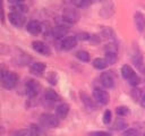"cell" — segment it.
<instances>
[{"mask_svg":"<svg viewBox=\"0 0 145 136\" xmlns=\"http://www.w3.org/2000/svg\"><path fill=\"white\" fill-rule=\"evenodd\" d=\"M140 105L143 107V108H145V94H143V96H142V99H140Z\"/></svg>","mask_w":145,"mask_h":136,"instance_id":"35","label":"cell"},{"mask_svg":"<svg viewBox=\"0 0 145 136\" xmlns=\"http://www.w3.org/2000/svg\"><path fill=\"white\" fill-rule=\"evenodd\" d=\"M11 10L12 11H17V12H20V14H24L26 11V7L24 5H16V6H12L11 7Z\"/></svg>","mask_w":145,"mask_h":136,"instance_id":"29","label":"cell"},{"mask_svg":"<svg viewBox=\"0 0 145 136\" xmlns=\"http://www.w3.org/2000/svg\"><path fill=\"white\" fill-rule=\"evenodd\" d=\"M26 31L32 35H39L42 31V26L37 20H29L26 24Z\"/></svg>","mask_w":145,"mask_h":136,"instance_id":"12","label":"cell"},{"mask_svg":"<svg viewBox=\"0 0 145 136\" xmlns=\"http://www.w3.org/2000/svg\"><path fill=\"white\" fill-rule=\"evenodd\" d=\"M77 45V37L76 36H67L61 41V49L69 51Z\"/></svg>","mask_w":145,"mask_h":136,"instance_id":"11","label":"cell"},{"mask_svg":"<svg viewBox=\"0 0 145 136\" xmlns=\"http://www.w3.org/2000/svg\"><path fill=\"white\" fill-rule=\"evenodd\" d=\"M92 65H93V67H94L95 69H97V70H102V69H104V68H106V67L109 66V63L106 62V60H105L104 58H95V59L93 60Z\"/></svg>","mask_w":145,"mask_h":136,"instance_id":"18","label":"cell"},{"mask_svg":"<svg viewBox=\"0 0 145 136\" xmlns=\"http://www.w3.org/2000/svg\"><path fill=\"white\" fill-rule=\"evenodd\" d=\"M134 20H135V25L138 32H144L145 31V16L142 12L136 11L134 15Z\"/></svg>","mask_w":145,"mask_h":136,"instance_id":"13","label":"cell"},{"mask_svg":"<svg viewBox=\"0 0 145 136\" xmlns=\"http://www.w3.org/2000/svg\"><path fill=\"white\" fill-rule=\"evenodd\" d=\"M32 48L34 51H36L37 53L42 54V56H50L51 54V49L49 48V45L42 41H34L32 43Z\"/></svg>","mask_w":145,"mask_h":136,"instance_id":"8","label":"cell"},{"mask_svg":"<svg viewBox=\"0 0 145 136\" xmlns=\"http://www.w3.org/2000/svg\"><path fill=\"white\" fill-rule=\"evenodd\" d=\"M9 3H11L12 6H16V5H20V3H23V1L24 0H7Z\"/></svg>","mask_w":145,"mask_h":136,"instance_id":"34","label":"cell"},{"mask_svg":"<svg viewBox=\"0 0 145 136\" xmlns=\"http://www.w3.org/2000/svg\"><path fill=\"white\" fill-rule=\"evenodd\" d=\"M44 99L48 101V102H56L59 100V95L58 93L52 90V88H46L44 91Z\"/></svg>","mask_w":145,"mask_h":136,"instance_id":"17","label":"cell"},{"mask_svg":"<svg viewBox=\"0 0 145 136\" xmlns=\"http://www.w3.org/2000/svg\"><path fill=\"white\" fill-rule=\"evenodd\" d=\"M48 80H49L50 84L56 85V84H57V76H56V74H54V73H51V74L49 75V77H48Z\"/></svg>","mask_w":145,"mask_h":136,"instance_id":"31","label":"cell"},{"mask_svg":"<svg viewBox=\"0 0 145 136\" xmlns=\"http://www.w3.org/2000/svg\"><path fill=\"white\" fill-rule=\"evenodd\" d=\"M131 96H133V99H134L135 101H140V99H142V96H143L142 91L138 90V88L131 90Z\"/></svg>","mask_w":145,"mask_h":136,"instance_id":"26","label":"cell"},{"mask_svg":"<svg viewBox=\"0 0 145 136\" xmlns=\"http://www.w3.org/2000/svg\"><path fill=\"white\" fill-rule=\"evenodd\" d=\"M8 18H9V22L15 26V27H22L25 23V16L24 14H20V12H17V11H10L8 14Z\"/></svg>","mask_w":145,"mask_h":136,"instance_id":"7","label":"cell"},{"mask_svg":"<svg viewBox=\"0 0 145 136\" xmlns=\"http://www.w3.org/2000/svg\"><path fill=\"white\" fill-rule=\"evenodd\" d=\"M29 131H31V134H32L33 136H40V134H41L40 128H39L37 126H35V125H31Z\"/></svg>","mask_w":145,"mask_h":136,"instance_id":"30","label":"cell"},{"mask_svg":"<svg viewBox=\"0 0 145 136\" xmlns=\"http://www.w3.org/2000/svg\"><path fill=\"white\" fill-rule=\"evenodd\" d=\"M122 136H139V134H138V130H136L134 128H128V129L123 130Z\"/></svg>","mask_w":145,"mask_h":136,"instance_id":"27","label":"cell"},{"mask_svg":"<svg viewBox=\"0 0 145 136\" xmlns=\"http://www.w3.org/2000/svg\"><path fill=\"white\" fill-rule=\"evenodd\" d=\"M116 113L120 117H123V116H127L129 113V108L128 107H125V105H120V107H117L116 108Z\"/></svg>","mask_w":145,"mask_h":136,"instance_id":"22","label":"cell"},{"mask_svg":"<svg viewBox=\"0 0 145 136\" xmlns=\"http://www.w3.org/2000/svg\"><path fill=\"white\" fill-rule=\"evenodd\" d=\"M102 34L106 37V39H109V37H113V32H112V29H110V28H105V29H103V32H102Z\"/></svg>","mask_w":145,"mask_h":136,"instance_id":"32","label":"cell"},{"mask_svg":"<svg viewBox=\"0 0 145 136\" xmlns=\"http://www.w3.org/2000/svg\"><path fill=\"white\" fill-rule=\"evenodd\" d=\"M80 96H82L83 102L85 103V105H86L88 109H93V110H94V109L96 108V104H95V103L89 99V96H88V95H86V94H84V93H83V94H80Z\"/></svg>","mask_w":145,"mask_h":136,"instance_id":"20","label":"cell"},{"mask_svg":"<svg viewBox=\"0 0 145 136\" xmlns=\"http://www.w3.org/2000/svg\"><path fill=\"white\" fill-rule=\"evenodd\" d=\"M40 91V84L34 79H27L25 83V92L26 95L29 97H34L39 94Z\"/></svg>","mask_w":145,"mask_h":136,"instance_id":"5","label":"cell"},{"mask_svg":"<svg viewBox=\"0 0 145 136\" xmlns=\"http://www.w3.org/2000/svg\"><path fill=\"white\" fill-rule=\"evenodd\" d=\"M121 76L131 85V86H137L140 83V77L137 75V73L131 68L129 65H123L121 67Z\"/></svg>","mask_w":145,"mask_h":136,"instance_id":"1","label":"cell"},{"mask_svg":"<svg viewBox=\"0 0 145 136\" xmlns=\"http://www.w3.org/2000/svg\"><path fill=\"white\" fill-rule=\"evenodd\" d=\"M70 3L78 7V8H83V7H86V6L89 5L86 0H70Z\"/></svg>","mask_w":145,"mask_h":136,"instance_id":"25","label":"cell"},{"mask_svg":"<svg viewBox=\"0 0 145 136\" xmlns=\"http://www.w3.org/2000/svg\"><path fill=\"white\" fill-rule=\"evenodd\" d=\"M143 74H144V77H145V69H143Z\"/></svg>","mask_w":145,"mask_h":136,"instance_id":"38","label":"cell"},{"mask_svg":"<svg viewBox=\"0 0 145 136\" xmlns=\"http://www.w3.org/2000/svg\"><path fill=\"white\" fill-rule=\"evenodd\" d=\"M76 58L83 62H88L89 61V53L85 50H79L76 52Z\"/></svg>","mask_w":145,"mask_h":136,"instance_id":"19","label":"cell"},{"mask_svg":"<svg viewBox=\"0 0 145 136\" xmlns=\"http://www.w3.org/2000/svg\"><path fill=\"white\" fill-rule=\"evenodd\" d=\"M86 1H87V2H88V3L91 5V3H95V2H100V1H102V0H86Z\"/></svg>","mask_w":145,"mask_h":136,"instance_id":"36","label":"cell"},{"mask_svg":"<svg viewBox=\"0 0 145 136\" xmlns=\"http://www.w3.org/2000/svg\"><path fill=\"white\" fill-rule=\"evenodd\" d=\"M102 9L100 11L101 16H103L104 18L110 17L113 12H114V6L112 3L111 0H102Z\"/></svg>","mask_w":145,"mask_h":136,"instance_id":"9","label":"cell"},{"mask_svg":"<svg viewBox=\"0 0 145 136\" xmlns=\"http://www.w3.org/2000/svg\"><path fill=\"white\" fill-rule=\"evenodd\" d=\"M45 70V63L43 62H40V61H36V62H33L29 67V71L34 75H41L43 71Z\"/></svg>","mask_w":145,"mask_h":136,"instance_id":"16","label":"cell"},{"mask_svg":"<svg viewBox=\"0 0 145 136\" xmlns=\"http://www.w3.org/2000/svg\"><path fill=\"white\" fill-rule=\"evenodd\" d=\"M18 82V76L14 71L9 70H2L1 71V84L5 88L11 90L17 85Z\"/></svg>","mask_w":145,"mask_h":136,"instance_id":"2","label":"cell"},{"mask_svg":"<svg viewBox=\"0 0 145 136\" xmlns=\"http://www.w3.org/2000/svg\"><path fill=\"white\" fill-rule=\"evenodd\" d=\"M126 126H127V125H126V122H125L122 119L118 118V119L114 121V124H113V129H116V130H120V129L125 128Z\"/></svg>","mask_w":145,"mask_h":136,"instance_id":"24","label":"cell"},{"mask_svg":"<svg viewBox=\"0 0 145 136\" xmlns=\"http://www.w3.org/2000/svg\"><path fill=\"white\" fill-rule=\"evenodd\" d=\"M40 119H41V122H42L44 126L49 127V128H56V127H58L59 124H60V121H59L60 119H59L57 116L51 114V113H43Z\"/></svg>","mask_w":145,"mask_h":136,"instance_id":"3","label":"cell"},{"mask_svg":"<svg viewBox=\"0 0 145 136\" xmlns=\"http://www.w3.org/2000/svg\"><path fill=\"white\" fill-rule=\"evenodd\" d=\"M139 136H145V133H143V134H140Z\"/></svg>","mask_w":145,"mask_h":136,"instance_id":"37","label":"cell"},{"mask_svg":"<svg viewBox=\"0 0 145 136\" xmlns=\"http://www.w3.org/2000/svg\"><path fill=\"white\" fill-rule=\"evenodd\" d=\"M69 113V105L67 103H60L56 108V114L59 119H65Z\"/></svg>","mask_w":145,"mask_h":136,"instance_id":"14","label":"cell"},{"mask_svg":"<svg viewBox=\"0 0 145 136\" xmlns=\"http://www.w3.org/2000/svg\"><path fill=\"white\" fill-rule=\"evenodd\" d=\"M100 79H101V84H102L105 88H112V87L114 86V78H113L112 74L109 73V71L102 73Z\"/></svg>","mask_w":145,"mask_h":136,"instance_id":"10","label":"cell"},{"mask_svg":"<svg viewBox=\"0 0 145 136\" xmlns=\"http://www.w3.org/2000/svg\"><path fill=\"white\" fill-rule=\"evenodd\" d=\"M77 39H79V40H83V41H85V40H89L92 36L89 35V34H87V33H79V34H77V36H76Z\"/></svg>","mask_w":145,"mask_h":136,"instance_id":"33","label":"cell"},{"mask_svg":"<svg viewBox=\"0 0 145 136\" xmlns=\"http://www.w3.org/2000/svg\"><path fill=\"white\" fill-rule=\"evenodd\" d=\"M103 124L104 125H109L110 122H111V120H112V113H111V111L110 110H105L104 111V113H103Z\"/></svg>","mask_w":145,"mask_h":136,"instance_id":"23","label":"cell"},{"mask_svg":"<svg viewBox=\"0 0 145 136\" xmlns=\"http://www.w3.org/2000/svg\"><path fill=\"white\" fill-rule=\"evenodd\" d=\"M87 136H111V134L109 131H104V130H96V131L88 133Z\"/></svg>","mask_w":145,"mask_h":136,"instance_id":"28","label":"cell"},{"mask_svg":"<svg viewBox=\"0 0 145 136\" xmlns=\"http://www.w3.org/2000/svg\"><path fill=\"white\" fill-rule=\"evenodd\" d=\"M68 33V27L66 25H57L54 26L53 31H52V34L56 39H62L63 36H66V34Z\"/></svg>","mask_w":145,"mask_h":136,"instance_id":"15","label":"cell"},{"mask_svg":"<svg viewBox=\"0 0 145 136\" xmlns=\"http://www.w3.org/2000/svg\"><path fill=\"white\" fill-rule=\"evenodd\" d=\"M78 18H79V14L76 9L66 8L62 12V20L67 24H74L78 20Z\"/></svg>","mask_w":145,"mask_h":136,"instance_id":"4","label":"cell"},{"mask_svg":"<svg viewBox=\"0 0 145 136\" xmlns=\"http://www.w3.org/2000/svg\"><path fill=\"white\" fill-rule=\"evenodd\" d=\"M93 96H94V100L100 104H106L109 102V99H110L108 92L101 87H94Z\"/></svg>","mask_w":145,"mask_h":136,"instance_id":"6","label":"cell"},{"mask_svg":"<svg viewBox=\"0 0 145 136\" xmlns=\"http://www.w3.org/2000/svg\"><path fill=\"white\" fill-rule=\"evenodd\" d=\"M104 59L109 65H113L117 61V52H105Z\"/></svg>","mask_w":145,"mask_h":136,"instance_id":"21","label":"cell"}]
</instances>
